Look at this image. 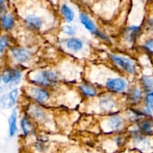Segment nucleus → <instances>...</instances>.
I'll return each mask as SVG.
<instances>
[{"label":"nucleus","mask_w":153,"mask_h":153,"mask_svg":"<svg viewBox=\"0 0 153 153\" xmlns=\"http://www.w3.org/2000/svg\"><path fill=\"white\" fill-rule=\"evenodd\" d=\"M28 81L32 84L44 88L55 87L58 82V76L51 70H34L28 76Z\"/></svg>","instance_id":"obj_3"},{"label":"nucleus","mask_w":153,"mask_h":153,"mask_svg":"<svg viewBox=\"0 0 153 153\" xmlns=\"http://www.w3.org/2000/svg\"><path fill=\"white\" fill-rule=\"evenodd\" d=\"M79 19L80 23L84 26V28L89 31L92 34H94V31L98 29V27L94 21L90 18L87 13L85 12H81L79 15Z\"/></svg>","instance_id":"obj_23"},{"label":"nucleus","mask_w":153,"mask_h":153,"mask_svg":"<svg viewBox=\"0 0 153 153\" xmlns=\"http://www.w3.org/2000/svg\"><path fill=\"white\" fill-rule=\"evenodd\" d=\"M23 23L28 30L33 31H39L43 28L44 22L41 16L35 13H29L25 16L23 19Z\"/></svg>","instance_id":"obj_15"},{"label":"nucleus","mask_w":153,"mask_h":153,"mask_svg":"<svg viewBox=\"0 0 153 153\" xmlns=\"http://www.w3.org/2000/svg\"><path fill=\"white\" fill-rule=\"evenodd\" d=\"M145 28L146 30H153V17H149L146 20Z\"/></svg>","instance_id":"obj_32"},{"label":"nucleus","mask_w":153,"mask_h":153,"mask_svg":"<svg viewBox=\"0 0 153 153\" xmlns=\"http://www.w3.org/2000/svg\"><path fill=\"white\" fill-rule=\"evenodd\" d=\"M135 126L142 134L153 136V120L152 117H146Z\"/></svg>","instance_id":"obj_19"},{"label":"nucleus","mask_w":153,"mask_h":153,"mask_svg":"<svg viewBox=\"0 0 153 153\" xmlns=\"http://www.w3.org/2000/svg\"><path fill=\"white\" fill-rule=\"evenodd\" d=\"M80 94L86 98H94L98 95V90L93 85L88 83H82L78 87Z\"/></svg>","instance_id":"obj_22"},{"label":"nucleus","mask_w":153,"mask_h":153,"mask_svg":"<svg viewBox=\"0 0 153 153\" xmlns=\"http://www.w3.org/2000/svg\"><path fill=\"white\" fill-rule=\"evenodd\" d=\"M117 105L118 102L114 97V94L110 93L99 96L98 99L97 107L100 113L105 114L116 113L117 111Z\"/></svg>","instance_id":"obj_8"},{"label":"nucleus","mask_w":153,"mask_h":153,"mask_svg":"<svg viewBox=\"0 0 153 153\" xmlns=\"http://www.w3.org/2000/svg\"><path fill=\"white\" fill-rule=\"evenodd\" d=\"M142 48L146 52L153 55V38H149L144 43Z\"/></svg>","instance_id":"obj_30"},{"label":"nucleus","mask_w":153,"mask_h":153,"mask_svg":"<svg viewBox=\"0 0 153 153\" xmlns=\"http://www.w3.org/2000/svg\"><path fill=\"white\" fill-rule=\"evenodd\" d=\"M2 32V31H1V28H0V33H1Z\"/></svg>","instance_id":"obj_34"},{"label":"nucleus","mask_w":153,"mask_h":153,"mask_svg":"<svg viewBox=\"0 0 153 153\" xmlns=\"http://www.w3.org/2000/svg\"><path fill=\"white\" fill-rule=\"evenodd\" d=\"M140 87L142 91L146 92L153 91V77L149 76H142L140 79Z\"/></svg>","instance_id":"obj_26"},{"label":"nucleus","mask_w":153,"mask_h":153,"mask_svg":"<svg viewBox=\"0 0 153 153\" xmlns=\"http://www.w3.org/2000/svg\"><path fill=\"white\" fill-rule=\"evenodd\" d=\"M26 114L35 123L41 124L43 126H49L50 123V118L46 111L37 103H32L27 107Z\"/></svg>","instance_id":"obj_5"},{"label":"nucleus","mask_w":153,"mask_h":153,"mask_svg":"<svg viewBox=\"0 0 153 153\" xmlns=\"http://www.w3.org/2000/svg\"><path fill=\"white\" fill-rule=\"evenodd\" d=\"M8 0H0V16L8 11Z\"/></svg>","instance_id":"obj_31"},{"label":"nucleus","mask_w":153,"mask_h":153,"mask_svg":"<svg viewBox=\"0 0 153 153\" xmlns=\"http://www.w3.org/2000/svg\"><path fill=\"white\" fill-rule=\"evenodd\" d=\"M93 34H94L95 37H97L98 38H99L100 40H101L102 41L106 42V43H109V42L110 41V37H108L107 34H106L105 32H104L102 30L99 29V28H98V29L94 31V33Z\"/></svg>","instance_id":"obj_29"},{"label":"nucleus","mask_w":153,"mask_h":153,"mask_svg":"<svg viewBox=\"0 0 153 153\" xmlns=\"http://www.w3.org/2000/svg\"><path fill=\"white\" fill-rule=\"evenodd\" d=\"M124 117L130 123H131L132 125H135V124L138 123L141 120L146 117V116L143 114L142 111L134 108H129L126 111Z\"/></svg>","instance_id":"obj_20"},{"label":"nucleus","mask_w":153,"mask_h":153,"mask_svg":"<svg viewBox=\"0 0 153 153\" xmlns=\"http://www.w3.org/2000/svg\"><path fill=\"white\" fill-rule=\"evenodd\" d=\"M35 124V123L25 113L22 115L20 120V127L22 135L25 138L34 135L36 129Z\"/></svg>","instance_id":"obj_13"},{"label":"nucleus","mask_w":153,"mask_h":153,"mask_svg":"<svg viewBox=\"0 0 153 153\" xmlns=\"http://www.w3.org/2000/svg\"><path fill=\"white\" fill-rule=\"evenodd\" d=\"M65 46L69 51L76 53L83 49V43L80 39L70 37V38L66 40Z\"/></svg>","instance_id":"obj_24"},{"label":"nucleus","mask_w":153,"mask_h":153,"mask_svg":"<svg viewBox=\"0 0 153 153\" xmlns=\"http://www.w3.org/2000/svg\"><path fill=\"white\" fill-rule=\"evenodd\" d=\"M8 57L15 64H25L29 62L33 57L32 52L23 47L12 46L7 53Z\"/></svg>","instance_id":"obj_7"},{"label":"nucleus","mask_w":153,"mask_h":153,"mask_svg":"<svg viewBox=\"0 0 153 153\" xmlns=\"http://www.w3.org/2000/svg\"><path fill=\"white\" fill-rule=\"evenodd\" d=\"M8 125L9 136L14 137L18 131V108L16 107L11 109V112L8 119Z\"/></svg>","instance_id":"obj_18"},{"label":"nucleus","mask_w":153,"mask_h":153,"mask_svg":"<svg viewBox=\"0 0 153 153\" xmlns=\"http://www.w3.org/2000/svg\"><path fill=\"white\" fill-rule=\"evenodd\" d=\"M2 84V74H1V71H0V85Z\"/></svg>","instance_id":"obj_33"},{"label":"nucleus","mask_w":153,"mask_h":153,"mask_svg":"<svg viewBox=\"0 0 153 153\" xmlns=\"http://www.w3.org/2000/svg\"><path fill=\"white\" fill-rule=\"evenodd\" d=\"M62 33H64L66 35L69 36V37H74L76 33V28L74 25H71V24H66L64 25L61 28Z\"/></svg>","instance_id":"obj_27"},{"label":"nucleus","mask_w":153,"mask_h":153,"mask_svg":"<svg viewBox=\"0 0 153 153\" xmlns=\"http://www.w3.org/2000/svg\"><path fill=\"white\" fill-rule=\"evenodd\" d=\"M129 140L132 149L140 153H153V137L152 136L142 134L135 125H132L128 129Z\"/></svg>","instance_id":"obj_1"},{"label":"nucleus","mask_w":153,"mask_h":153,"mask_svg":"<svg viewBox=\"0 0 153 153\" xmlns=\"http://www.w3.org/2000/svg\"><path fill=\"white\" fill-rule=\"evenodd\" d=\"M126 94V102L130 105L133 106L137 105L138 104L142 102L143 99V91L141 87H131L128 88Z\"/></svg>","instance_id":"obj_16"},{"label":"nucleus","mask_w":153,"mask_h":153,"mask_svg":"<svg viewBox=\"0 0 153 153\" xmlns=\"http://www.w3.org/2000/svg\"><path fill=\"white\" fill-rule=\"evenodd\" d=\"M105 88L110 94H122L128 90V84L127 81L122 77H110L104 82Z\"/></svg>","instance_id":"obj_9"},{"label":"nucleus","mask_w":153,"mask_h":153,"mask_svg":"<svg viewBox=\"0 0 153 153\" xmlns=\"http://www.w3.org/2000/svg\"><path fill=\"white\" fill-rule=\"evenodd\" d=\"M2 84L9 90L17 86L22 79V70L17 67H4L1 70Z\"/></svg>","instance_id":"obj_4"},{"label":"nucleus","mask_w":153,"mask_h":153,"mask_svg":"<svg viewBox=\"0 0 153 153\" xmlns=\"http://www.w3.org/2000/svg\"><path fill=\"white\" fill-rule=\"evenodd\" d=\"M12 46V39L8 33H0V58L7 55Z\"/></svg>","instance_id":"obj_21"},{"label":"nucleus","mask_w":153,"mask_h":153,"mask_svg":"<svg viewBox=\"0 0 153 153\" xmlns=\"http://www.w3.org/2000/svg\"><path fill=\"white\" fill-rule=\"evenodd\" d=\"M20 96V89L16 87L0 94V109L10 110L16 107Z\"/></svg>","instance_id":"obj_10"},{"label":"nucleus","mask_w":153,"mask_h":153,"mask_svg":"<svg viewBox=\"0 0 153 153\" xmlns=\"http://www.w3.org/2000/svg\"><path fill=\"white\" fill-rule=\"evenodd\" d=\"M144 104H145V106L148 108L153 113V91L146 92L144 97Z\"/></svg>","instance_id":"obj_28"},{"label":"nucleus","mask_w":153,"mask_h":153,"mask_svg":"<svg viewBox=\"0 0 153 153\" xmlns=\"http://www.w3.org/2000/svg\"><path fill=\"white\" fill-rule=\"evenodd\" d=\"M142 32V28L139 25H129L124 28L122 31V39L125 43L128 44H133L140 37Z\"/></svg>","instance_id":"obj_12"},{"label":"nucleus","mask_w":153,"mask_h":153,"mask_svg":"<svg viewBox=\"0 0 153 153\" xmlns=\"http://www.w3.org/2000/svg\"><path fill=\"white\" fill-rule=\"evenodd\" d=\"M32 148L35 153H48L50 149L49 138L45 135L38 136L33 142Z\"/></svg>","instance_id":"obj_17"},{"label":"nucleus","mask_w":153,"mask_h":153,"mask_svg":"<svg viewBox=\"0 0 153 153\" xmlns=\"http://www.w3.org/2000/svg\"><path fill=\"white\" fill-rule=\"evenodd\" d=\"M110 59L113 63L114 65L116 66L119 70H122L124 73L134 76L136 73V64L133 59L122 55L111 54L110 55Z\"/></svg>","instance_id":"obj_6"},{"label":"nucleus","mask_w":153,"mask_h":153,"mask_svg":"<svg viewBox=\"0 0 153 153\" xmlns=\"http://www.w3.org/2000/svg\"><path fill=\"white\" fill-rule=\"evenodd\" d=\"M127 120L118 112L110 114L100 123V128L104 134H122L127 128Z\"/></svg>","instance_id":"obj_2"},{"label":"nucleus","mask_w":153,"mask_h":153,"mask_svg":"<svg viewBox=\"0 0 153 153\" xmlns=\"http://www.w3.org/2000/svg\"><path fill=\"white\" fill-rule=\"evenodd\" d=\"M16 25V16L10 10L0 16V28L2 32L10 33Z\"/></svg>","instance_id":"obj_14"},{"label":"nucleus","mask_w":153,"mask_h":153,"mask_svg":"<svg viewBox=\"0 0 153 153\" xmlns=\"http://www.w3.org/2000/svg\"><path fill=\"white\" fill-rule=\"evenodd\" d=\"M60 13L64 20L68 23H71L75 18V13L73 9L68 4H62L60 7Z\"/></svg>","instance_id":"obj_25"},{"label":"nucleus","mask_w":153,"mask_h":153,"mask_svg":"<svg viewBox=\"0 0 153 153\" xmlns=\"http://www.w3.org/2000/svg\"><path fill=\"white\" fill-rule=\"evenodd\" d=\"M28 96L33 101L37 104L44 105L50 100V93L47 88H42V87L32 85L28 88Z\"/></svg>","instance_id":"obj_11"}]
</instances>
